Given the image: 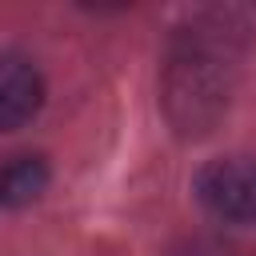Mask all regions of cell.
Wrapping results in <instances>:
<instances>
[{"mask_svg": "<svg viewBox=\"0 0 256 256\" xmlns=\"http://www.w3.org/2000/svg\"><path fill=\"white\" fill-rule=\"evenodd\" d=\"M220 52L204 44V36H192L172 68H168V104L172 120L180 128L200 132L220 108H224V76H220Z\"/></svg>", "mask_w": 256, "mask_h": 256, "instance_id": "6da1fadb", "label": "cell"}, {"mask_svg": "<svg viewBox=\"0 0 256 256\" xmlns=\"http://www.w3.org/2000/svg\"><path fill=\"white\" fill-rule=\"evenodd\" d=\"M44 80L32 60L24 56H0V132H16L40 112Z\"/></svg>", "mask_w": 256, "mask_h": 256, "instance_id": "3957f363", "label": "cell"}, {"mask_svg": "<svg viewBox=\"0 0 256 256\" xmlns=\"http://www.w3.org/2000/svg\"><path fill=\"white\" fill-rule=\"evenodd\" d=\"M200 204L232 224H256V160L220 156L196 172Z\"/></svg>", "mask_w": 256, "mask_h": 256, "instance_id": "7a4b0ae2", "label": "cell"}, {"mask_svg": "<svg viewBox=\"0 0 256 256\" xmlns=\"http://www.w3.org/2000/svg\"><path fill=\"white\" fill-rule=\"evenodd\" d=\"M48 184V164L40 156H16L0 168V208L32 204Z\"/></svg>", "mask_w": 256, "mask_h": 256, "instance_id": "277c9868", "label": "cell"}]
</instances>
